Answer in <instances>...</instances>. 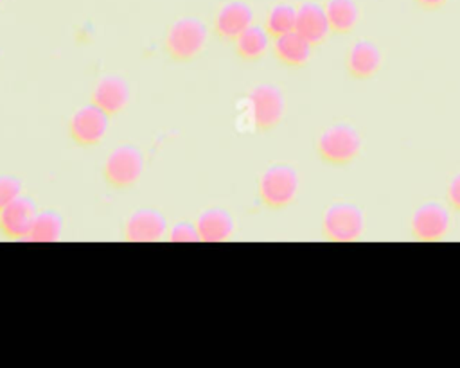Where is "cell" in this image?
Instances as JSON below:
<instances>
[{"mask_svg":"<svg viewBox=\"0 0 460 368\" xmlns=\"http://www.w3.org/2000/svg\"><path fill=\"white\" fill-rule=\"evenodd\" d=\"M365 214L347 201L329 205L322 215V235L332 242H354L363 237Z\"/></svg>","mask_w":460,"mask_h":368,"instance_id":"cell-3","label":"cell"},{"mask_svg":"<svg viewBox=\"0 0 460 368\" xmlns=\"http://www.w3.org/2000/svg\"><path fill=\"white\" fill-rule=\"evenodd\" d=\"M144 158L135 145H119L115 147L104 162V180L113 188H126L137 183L142 176Z\"/></svg>","mask_w":460,"mask_h":368,"instance_id":"cell-6","label":"cell"},{"mask_svg":"<svg viewBox=\"0 0 460 368\" xmlns=\"http://www.w3.org/2000/svg\"><path fill=\"white\" fill-rule=\"evenodd\" d=\"M295 23H296V7L289 2H277L275 5L270 7L264 18V29L271 38L295 31Z\"/></svg>","mask_w":460,"mask_h":368,"instance_id":"cell-20","label":"cell"},{"mask_svg":"<svg viewBox=\"0 0 460 368\" xmlns=\"http://www.w3.org/2000/svg\"><path fill=\"white\" fill-rule=\"evenodd\" d=\"M300 188V174L289 163H273L259 178V197L264 206L282 210L289 206Z\"/></svg>","mask_w":460,"mask_h":368,"instance_id":"cell-2","label":"cell"},{"mask_svg":"<svg viewBox=\"0 0 460 368\" xmlns=\"http://www.w3.org/2000/svg\"><path fill=\"white\" fill-rule=\"evenodd\" d=\"M325 14L334 34H349L359 22V5L356 0H325Z\"/></svg>","mask_w":460,"mask_h":368,"instance_id":"cell-17","label":"cell"},{"mask_svg":"<svg viewBox=\"0 0 460 368\" xmlns=\"http://www.w3.org/2000/svg\"><path fill=\"white\" fill-rule=\"evenodd\" d=\"M38 210L31 197L20 196L0 210V233L7 239H25Z\"/></svg>","mask_w":460,"mask_h":368,"instance_id":"cell-11","label":"cell"},{"mask_svg":"<svg viewBox=\"0 0 460 368\" xmlns=\"http://www.w3.org/2000/svg\"><path fill=\"white\" fill-rule=\"evenodd\" d=\"M295 31L300 36H304L313 47L322 45L331 34V25H329L323 4H318L313 0L298 4Z\"/></svg>","mask_w":460,"mask_h":368,"instance_id":"cell-12","label":"cell"},{"mask_svg":"<svg viewBox=\"0 0 460 368\" xmlns=\"http://www.w3.org/2000/svg\"><path fill=\"white\" fill-rule=\"evenodd\" d=\"M199 241L223 242L234 233V219L223 208H207L194 221Z\"/></svg>","mask_w":460,"mask_h":368,"instance_id":"cell-16","label":"cell"},{"mask_svg":"<svg viewBox=\"0 0 460 368\" xmlns=\"http://www.w3.org/2000/svg\"><path fill=\"white\" fill-rule=\"evenodd\" d=\"M449 0H415V4L424 11H437L446 5Z\"/></svg>","mask_w":460,"mask_h":368,"instance_id":"cell-24","label":"cell"},{"mask_svg":"<svg viewBox=\"0 0 460 368\" xmlns=\"http://www.w3.org/2000/svg\"><path fill=\"white\" fill-rule=\"evenodd\" d=\"M253 23V9L244 0H230L219 7L214 18V32L223 39H235Z\"/></svg>","mask_w":460,"mask_h":368,"instance_id":"cell-13","label":"cell"},{"mask_svg":"<svg viewBox=\"0 0 460 368\" xmlns=\"http://www.w3.org/2000/svg\"><path fill=\"white\" fill-rule=\"evenodd\" d=\"M248 102L255 129L270 131L273 129L284 117L286 99L282 90L271 83L255 84L248 92Z\"/></svg>","mask_w":460,"mask_h":368,"instance_id":"cell-5","label":"cell"},{"mask_svg":"<svg viewBox=\"0 0 460 368\" xmlns=\"http://www.w3.org/2000/svg\"><path fill=\"white\" fill-rule=\"evenodd\" d=\"M61 235H63V219H61V215L52 212V210H43V212L36 214L25 241L54 242V241H59Z\"/></svg>","mask_w":460,"mask_h":368,"instance_id":"cell-19","label":"cell"},{"mask_svg":"<svg viewBox=\"0 0 460 368\" xmlns=\"http://www.w3.org/2000/svg\"><path fill=\"white\" fill-rule=\"evenodd\" d=\"M383 63L379 47L365 38H359L350 43L345 54V70L352 79L367 81L374 77Z\"/></svg>","mask_w":460,"mask_h":368,"instance_id":"cell-9","label":"cell"},{"mask_svg":"<svg viewBox=\"0 0 460 368\" xmlns=\"http://www.w3.org/2000/svg\"><path fill=\"white\" fill-rule=\"evenodd\" d=\"M122 233L131 242H155L167 233V223L158 210L140 208L126 219Z\"/></svg>","mask_w":460,"mask_h":368,"instance_id":"cell-10","label":"cell"},{"mask_svg":"<svg viewBox=\"0 0 460 368\" xmlns=\"http://www.w3.org/2000/svg\"><path fill=\"white\" fill-rule=\"evenodd\" d=\"M446 199L453 210L460 212V171L449 178L446 187Z\"/></svg>","mask_w":460,"mask_h":368,"instance_id":"cell-23","label":"cell"},{"mask_svg":"<svg viewBox=\"0 0 460 368\" xmlns=\"http://www.w3.org/2000/svg\"><path fill=\"white\" fill-rule=\"evenodd\" d=\"M129 86L119 75H106L97 81L92 90V104L101 108L106 115H115L128 106Z\"/></svg>","mask_w":460,"mask_h":368,"instance_id":"cell-14","label":"cell"},{"mask_svg":"<svg viewBox=\"0 0 460 368\" xmlns=\"http://www.w3.org/2000/svg\"><path fill=\"white\" fill-rule=\"evenodd\" d=\"M273 54L286 66H304L313 56V45L296 31L273 38Z\"/></svg>","mask_w":460,"mask_h":368,"instance_id":"cell-15","label":"cell"},{"mask_svg":"<svg viewBox=\"0 0 460 368\" xmlns=\"http://www.w3.org/2000/svg\"><path fill=\"white\" fill-rule=\"evenodd\" d=\"M22 183L18 178L4 174L0 176V210L22 196Z\"/></svg>","mask_w":460,"mask_h":368,"instance_id":"cell-21","label":"cell"},{"mask_svg":"<svg viewBox=\"0 0 460 368\" xmlns=\"http://www.w3.org/2000/svg\"><path fill=\"white\" fill-rule=\"evenodd\" d=\"M270 34L264 25H250L246 27L234 41L235 52L244 61H257L261 59L270 48Z\"/></svg>","mask_w":460,"mask_h":368,"instance_id":"cell-18","label":"cell"},{"mask_svg":"<svg viewBox=\"0 0 460 368\" xmlns=\"http://www.w3.org/2000/svg\"><path fill=\"white\" fill-rule=\"evenodd\" d=\"M108 117L95 104H86L72 113L68 118V133L79 145H97L108 131Z\"/></svg>","mask_w":460,"mask_h":368,"instance_id":"cell-8","label":"cell"},{"mask_svg":"<svg viewBox=\"0 0 460 368\" xmlns=\"http://www.w3.org/2000/svg\"><path fill=\"white\" fill-rule=\"evenodd\" d=\"M410 226L413 239L420 242H437L447 237L451 215L442 203L426 201L413 210Z\"/></svg>","mask_w":460,"mask_h":368,"instance_id":"cell-7","label":"cell"},{"mask_svg":"<svg viewBox=\"0 0 460 368\" xmlns=\"http://www.w3.org/2000/svg\"><path fill=\"white\" fill-rule=\"evenodd\" d=\"M207 25L194 16L178 18L165 34V50L174 61H190L205 47Z\"/></svg>","mask_w":460,"mask_h":368,"instance_id":"cell-4","label":"cell"},{"mask_svg":"<svg viewBox=\"0 0 460 368\" xmlns=\"http://www.w3.org/2000/svg\"><path fill=\"white\" fill-rule=\"evenodd\" d=\"M363 147L361 133L349 122H334L327 126L316 138V153L329 165L352 163Z\"/></svg>","mask_w":460,"mask_h":368,"instance_id":"cell-1","label":"cell"},{"mask_svg":"<svg viewBox=\"0 0 460 368\" xmlns=\"http://www.w3.org/2000/svg\"><path fill=\"white\" fill-rule=\"evenodd\" d=\"M167 239L172 242H194V241H199V235H198L196 224L181 221L171 226V230L167 232Z\"/></svg>","mask_w":460,"mask_h":368,"instance_id":"cell-22","label":"cell"},{"mask_svg":"<svg viewBox=\"0 0 460 368\" xmlns=\"http://www.w3.org/2000/svg\"><path fill=\"white\" fill-rule=\"evenodd\" d=\"M2 2H4V0H0V4H2Z\"/></svg>","mask_w":460,"mask_h":368,"instance_id":"cell-25","label":"cell"}]
</instances>
